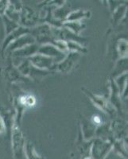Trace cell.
<instances>
[{
    "mask_svg": "<svg viewBox=\"0 0 128 159\" xmlns=\"http://www.w3.org/2000/svg\"><path fill=\"white\" fill-rule=\"evenodd\" d=\"M93 120H94V122H95V123H99L101 122V119H100V118L99 117V116H93Z\"/></svg>",
    "mask_w": 128,
    "mask_h": 159,
    "instance_id": "obj_2",
    "label": "cell"
},
{
    "mask_svg": "<svg viewBox=\"0 0 128 159\" xmlns=\"http://www.w3.org/2000/svg\"><path fill=\"white\" fill-rule=\"evenodd\" d=\"M20 101H21V103L24 105L34 106V105L35 104V102H36V100H35V99L34 96H22V97H21V99H20Z\"/></svg>",
    "mask_w": 128,
    "mask_h": 159,
    "instance_id": "obj_1",
    "label": "cell"
}]
</instances>
